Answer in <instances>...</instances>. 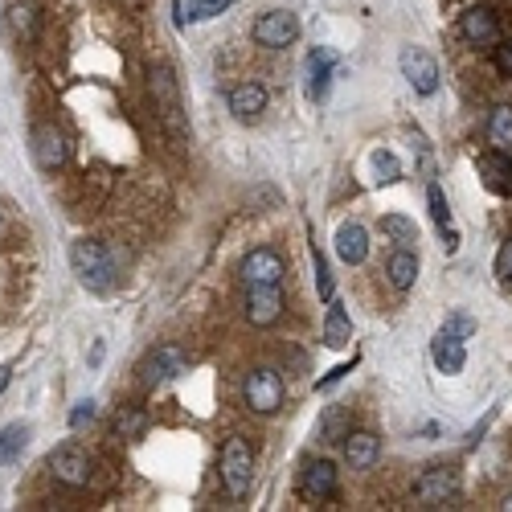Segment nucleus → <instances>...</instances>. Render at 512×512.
Here are the masks:
<instances>
[{"label": "nucleus", "mask_w": 512, "mask_h": 512, "mask_svg": "<svg viewBox=\"0 0 512 512\" xmlns=\"http://www.w3.org/2000/svg\"><path fill=\"white\" fill-rule=\"evenodd\" d=\"M70 267L78 275V283L95 291V295H107L115 291L119 283V267H115V254L103 246V242H91V238H78L70 246Z\"/></svg>", "instance_id": "f257e3e1"}, {"label": "nucleus", "mask_w": 512, "mask_h": 512, "mask_svg": "<svg viewBox=\"0 0 512 512\" xmlns=\"http://www.w3.org/2000/svg\"><path fill=\"white\" fill-rule=\"evenodd\" d=\"M148 91H152V103H156V111H160V119H164V127L173 132L177 140L189 132L185 127V111H181V91H177V78H173V70L168 66H152V74H148Z\"/></svg>", "instance_id": "f03ea898"}, {"label": "nucleus", "mask_w": 512, "mask_h": 512, "mask_svg": "<svg viewBox=\"0 0 512 512\" xmlns=\"http://www.w3.org/2000/svg\"><path fill=\"white\" fill-rule=\"evenodd\" d=\"M340 426H345V410H328V414H324V422H320V435H324L328 443L345 439L349 431H340Z\"/></svg>", "instance_id": "2f4dec72"}, {"label": "nucleus", "mask_w": 512, "mask_h": 512, "mask_svg": "<svg viewBox=\"0 0 512 512\" xmlns=\"http://www.w3.org/2000/svg\"><path fill=\"white\" fill-rule=\"evenodd\" d=\"M386 275H390V283H394L398 291H410L414 279H418V254H414L410 246H398V250L390 254V263H386Z\"/></svg>", "instance_id": "412c9836"}, {"label": "nucleus", "mask_w": 512, "mask_h": 512, "mask_svg": "<svg viewBox=\"0 0 512 512\" xmlns=\"http://www.w3.org/2000/svg\"><path fill=\"white\" fill-rule=\"evenodd\" d=\"M443 332H455V336H472V332H476V324L467 320V316H451V320L443 324Z\"/></svg>", "instance_id": "c9c22d12"}, {"label": "nucleus", "mask_w": 512, "mask_h": 512, "mask_svg": "<svg viewBox=\"0 0 512 512\" xmlns=\"http://www.w3.org/2000/svg\"><path fill=\"white\" fill-rule=\"evenodd\" d=\"M66 156H70V148H66V136L58 132V127H37L33 132V160H37V168H46V173H58V168L66 164Z\"/></svg>", "instance_id": "f8f14e48"}, {"label": "nucleus", "mask_w": 512, "mask_h": 512, "mask_svg": "<svg viewBox=\"0 0 512 512\" xmlns=\"http://www.w3.org/2000/svg\"><path fill=\"white\" fill-rule=\"evenodd\" d=\"M349 340H353V320H349L345 308L332 300V304H328V316H324V345H328V349H345Z\"/></svg>", "instance_id": "4be33fe9"}, {"label": "nucleus", "mask_w": 512, "mask_h": 512, "mask_svg": "<svg viewBox=\"0 0 512 512\" xmlns=\"http://www.w3.org/2000/svg\"><path fill=\"white\" fill-rule=\"evenodd\" d=\"M340 447H345V463L353 472H365V467H373L381 455V439L373 431H353V435L340 439Z\"/></svg>", "instance_id": "2eb2a0df"}, {"label": "nucleus", "mask_w": 512, "mask_h": 512, "mask_svg": "<svg viewBox=\"0 0 512 512\" xmlns=\"http://www.w3.org/2000/svg\"><path fill=\"white\" fill-rule=\"evenodd\" d=\"M398 66H402V78L414 87V95H435L439 91V62L426 54V50L406 46L402 58H398Z\"/></svg>", "instance_id": "423d86ee"}, {"label": "nucleus", "mask_w": 512, "mask_h": 512, "mask_svg": "<svg viewBox=\"0 0 512 512\" xmlns=\"http://www.w3.org/2000/svg\"><path fill=\"white\" fill-rule=\"evenodd\" d=\"M185 369H189V353H185V349H177V345H156V349L144 357L140 377L148 381V386H164V381L181 377Z\"/></svg>", "instance_id": "6e6552de"}, {"label": "nucleus", "mask_w": 512, "mask_h": 512, "mask_svg": "<svg viewBox=\"0 0 512 512\" xmlns=\"http://www.w3.org/2000/svg\"><path fill=\"white\" fill-rule=\"evenodd\" d=\"M373 173L381 185H394V181H402V164L394 160V152H373Z\"/></svg>", "instance_id": "c756f323"}, {"label": "nucleus", "mask_w": 512, "mask_h": 512, "mask_svg": "<svg viewBox=\"0 0 512 512\" xmlns=\"http://www.w3.org/2000/svg\"><path fill=\"white\" fill-rule=\"evenodd\" d=\"M148 431V414L140 410V406H119V414H115V435L119 439H140Z\"/></svg>", "instance_id": "b1692460"}, {"label": "nucleus", "mask_w": 512, "mask_h": 512, "mask_svg": "<svg viewBox=\"0 0 512 512\" xmlns=\"http://www.w3.org/2000/svg\"><path fill=\"white\" fill-rule=\"evenodd\" d=\"M455 492H459L455 467H426V472L418 476V484H414V496L422 504H447Z\"/></svg>", "instance_id": "9b49d317"}, {"label": "nucleus", "mask_w": 512, "mask_h": 512, "mask_svg": "<svg viewBox=\"0 0 512 512\" xmlns=\"http://www.w3.org/2000/svg\"><path fill=\"white\" fill-rule=\"evenodd\" d=\"M9 377H13V369H9V365H0V394H5V386H9Z\"/></svg>", "instance_id": "4c0bfd02"}, {"label": "nucleus", "mask_w": 512, "mask_h": 512, "mask_svg": "<svg viewBox=\"0 0 512 512\" xmlns=\"http://www.w3.org/2000/svg\"><path fill=\"white\" fill-rule=\"evenodd\" d=\"M295 37H300V21H295V13H287V9H271L254 21V41L267 50H287Z\"/></svg>", "instance_id": "0eeeda50"}, {"label": "nucleus", "mask_w": 512, "mask_h": 512, "mask_svg": "<svg viewBox=\"0 0 512 512\" xmlns=\"http://www.w3.org/2000/svg\"><path fill=\"white\" fill-rule=\"evenodd\" d=\"M336 66H340V58H336V50H328V46H316V50L308 54L304 70H308V99H312V103H320V99L328 95Z\"/></svg>", "instance_id": "ddd939ff"}, {"label": "nucleus", "mask_w": 512, "mask_h": 512, "mask_svg": "<svg viewBox=\"0 0 512 512\" xmlns=\"http://www.w3.org/2000/svg\"><path fill=\"white\" fill-rule=\"evenodd\" d=\"M336 254H340V263H349V267H361L369 259V234L349 222V226H340L336 230Z\"/></svg>", "instance_id": "a211bd4d"}, {"label": "nucleus", "mask_w": 512, "mask_h": 512, "mask_svg": "<svg viewBox=\"0 0 512 512\" xmlns=\"http://www.w3.org/2000/svg\"><path fill=\"white\" fill-rule=\"evenodd\" d=\"M381 234H390V238L402 242V246L418 242V226H414L410 218H402V213H386V218H381Z\"/></svg>", "instance_id": "bb28decb"}, {"label": "nucleus", "mask_w": 512, "mask_h": 512, "mask_svg": "<svg viewBox=\"0 0 512 512\" xmlns=\"http://www.w3.org/2000/svg\"><path fill=\"white\" fill-rule=\"evenodd\" d=\"M242 283L246 287H283V275H287V263H283V254L271 250V246H259V250H250L242 267H238Z\"/></svg>", "instance_id": "39448f33"}, {"label": "nucleus", "mask_w": 512, "mask_h": 512, "mask_svg": "<svg viewBox=\"0 0 512 512\" xmlns=\"http://www.w3.org/2000/svg\"><path fill=\"white\" fill-rule=\"evenodd\" d=\"M431 357L439 365V373H459L467 365V353H463V336L455 332H439L435 345H431Z\"/></svg>", "instance_id": "6ab92c4d"}, {"label": "nucleus", "mask_w": 512, "mask_h": 512, "mask_svg": "<svg viewBox=\"0 0 512 512\" xmlns=\"http://www.w3.org/2000/svg\"><path fill=\"white\" fill-rule=\"evenodd\" d=\"M283 316V287H246V320L254 328H271Z\"/></svg>", "instance_id": "9d476101"}, {"label": "nucleus", "mask_w": 512, "mask_h": 512, "mask_svg": "<svg viewBox=\"0 0 512 512\" xmlns=\"http://www.w3.org/2000/svg\"><path fill=\"white\" fill-rule=\"evenodd\" d=\"M242 398H246V406L254 410V414H275V410H283V398H287V390H283V377L275 373V369H250L246 373V381H242Z\"/></svg>", "instance_id": "7ed1b4c3"}, {"label": "nucleus", "mask_w": 512, "mask_h": 512, "mask_svg": "<svg viewBox=\"0 0 512 512\" xmlns=\"http://www.w3.org/2000/svg\"><path fill=\"white\" fill-rule=\"evenodd\" d=\"M488 144L496 156H508L512 160V107H492L488 115Z\"/></svg>", "instance_id": "aec40b11"}, {"label": "nucleus", "mask_w": 512, "mask_h": 512, "mask_svg": "<svg viewBox=\"0 0 512 512\" xmlns=\"http://www.w3.org/2000/svg\"><path fill=\"white\" fill-rule=\"evenodd\" d=\"M349 369H353V365H340V369H332V373H328L324 381H316V390H328V386H336V381H340V377H345Z\"/></svg>", "instance_id": "e433bc0d"}, {"label": "nucleus", "mask_w": 512, "mask_h": 512, "mask_svg": "<svg viewBox=\"0 0 512 512\" xmlns=\"http://www.w3.org/2000/svg\"><path fill=\"white\" fill-rule=\"evenodd\" d=\"M340 488V476H336V467L328 459H312L304 463V472H300V492L312 496V500H332Z\"/></svg>", "instance_id": "4468645a"}, {"label": "nucleus", "mask_w": 512, "mask_h": 512, "mask_svg": "<svg viewBox=\"0 0 512 512\" xmlns=\"http://www.w3.org/2000/svg\"><path fill=\"white\" fill-rule=\"evenodd\" d=\"M230 5H238V0H189V9L177 13V25H193V21H205V17H218Z\"/></svg>", "instance_id": "393cba45"}, {"label": "nucleus", "mask_w": 512, "mask_h": 512, "mask_svg": "<svg viewBox=\"0 0 512 512\" xmlns=\"http://www.w3.org/2000/svg\"><path fill=\"white\" fill-rule=\"evenodd\" d=\"M222 484L230 496H246L254 484V451L246 439H226L222 447Z\"/></svg>", "instance_id": "20e7f679"}, {"label": "nucleus", "mask_w": 512, "mask_h": 512, "mask_svg": "<svg viewBox=\"0 0 512 512\" xmlns=\"http://www.w3.org/2000/svg\"><path fill=\"white\" fill-rule=\"evenodd\" d=\"M480 173H484V185L492 189V193H500V197H508L512 193V164H508V156H484L480 160Z\"/></svg>", "instance_id": "5701e85b"}, {"label": "nucleus", "mask_w": 512, "mask_h": 512, "mask_svg": "<svg viewBox=\"0 0 512 512\" xmlns=\"http://www.w3.org/2000/svg\"><path fill=\"white\" fill-rule=\"evenodd\" d=\"M312 267H316V291H320V300L324 304H332V295H336V287H332V271H328V259H324V250L312 242Z\"/></svg>", "instance_id": "cd10ccee"}, {"label": "nucleus", "mask_w": 512, "mask_h": 512, "mask_svg": "<svg viewBox=\"0 0 512 512\" xmlns=\"http://www.w3.org/2000/svg\"><path fill=\"white\" fill-rule=\"evenodd\" d=\"M91 418H95V402H91V398H87V402H78V406L70 410V426H74V431H78L82 422H91Z\"/></svg>", "instance_id": "f704fd0d"}, {"label": "nucleus", "mask_w": 512, "mask_h": 512, "mask_svg": "<svg viewBox=\"0 0 512 512\" xmlns=\"http://www.w3.org/2000/svg\"><path fill=\"white\" fill-rule=\"evenodd\" d=\"M426 205H431V218H435L439 234H443V230H451V209H447V197H443V189H439L435 181L426 185Z\"/></svg>", "instance_id": "c85d7f7f"}, {"label": "nucleus", "mask_w": 512, "mask_h": 512, "mask_svg": "<svg viewBox=\"0 0 512 512\" xmlns=\"http://www.w3.org/2000/svg\"><path fill=\"white\" fill-rule=\"evenodd\" d=\"M459 29H463L467 41H476V46H496V41H500V21H496V13L480 9V5L463 13Z\"/></svg>", "instance_id": "f3484780"}, {"label": "nucleus", "mask_w": 512, "mask_h": 512, "mask_svg": "<svg viewBox=\"0 0 512 512\" xmlns=\"http://www.w3.org/2000/svg\"><path fill=\"white\" fill-rule=\"evenodd\" d=\"M496 275H500V283H512V238L496 250Z\"/></svg>", "instance_id": "473e14b6"}, {"label": "nucleus", "mask_w": 512, "mask_h": 512, "mask_svg": "<svg viewBox=\"0 0 512 512\" xmlns=\"http://www.w3.org/2000/svg\"><path fill=\"white\" fill-rule=\"evenodd\" d=\"M226 103H230L234 119H259L267 111V87L263 82H238Z\"/></svg>", "instance_id": "dca6fc26"}, {"label": "nucleus", "mask_w": 512, "mask_h": 512, "mask_svg": "<svg viewBox=\"0 0 512 512\" xmlns=\"http://www.w3.org/2000/svg\"><path fill=\"white\" fill-rule=\"evenodd\" d=\"M504 508H512V496H508V500H504Z\"/></svg>", "instance_id": "58836bf2"}, {"label": "nucleus", "mask_w": 512, "mask_h": 512, "mask_svg": "<svg viewBox=\"0 0 512 512\" xmlns=\"http://www.w3.org/2000/svg\"><path fill=\"white\" fill-rule=\"evenodd\" d=\"M496 70L500 74H512V37L508 41H496Z\"/></svg>", "instance_id": "72a5a7b5"}, {"label": "nucleus", "mask_w": 512, "mask_h": 512, "mask_svg": "<svg viewBox=\"0 0 512 512\" xmlns=\"http://www.w3.org/2000/svg\"><path fill=\"white\" fill-rule=\"evenodd\" d=\"M50 472L66 488H87L91 484V455L82 447H74V443H66V447H58L50 455Z\"/></svg>", "instance_id": "1a4fd4ad"}, {"label": "nucleus", "mask_w": 512, "mask_h": 512, "mask_svg": "<svg viewBox=\"0 0 512 512\" xmlns=\"http://www.w3.org/2000/svg\"><path fill=\"white\" fill-rule=\"evenodd\" d=\"M9 21H13V29H17L21 37H33V33H37V9L29 5V0H21V5L9 9Z\"/></svg>", "instance_id": "7c9ffc66"}, {"label": "nucleus", "mask_w": 512, "mask_h": 512, "mask_svg": "<svg viewBox=\"0 0 512 512\" xmlns=\"http://www.w3.org/2000/svg\"><path fill=\"white\" fill-rule=\"evenodd\" d=\"M25 443H29V426H21V422L5 426V431H0V463H13L25 451Z\"/></svg>", "instance_id": "a878e982"}]
</instances>
